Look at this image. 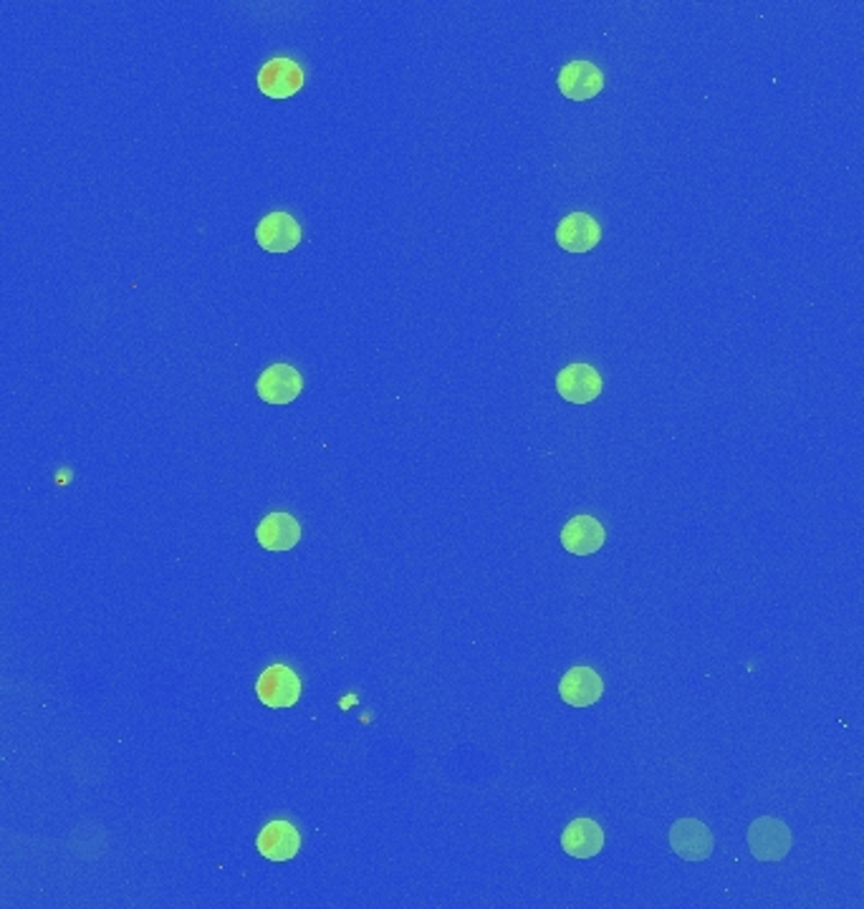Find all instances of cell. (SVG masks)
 Here are the masks:
<instances>
[{"instance_id": "6da1fadb", "label": "cell", "mask_w": 864, "mask_h": 909, "mask_svg": "<svg viewBox=\"0 0 864 909\" xmlns=\"http://www.w3.org/2000/svg\"><path fill=\"white\" fill-rule=\"evenodd\" d=\"M748 848L758 862H781L791 852V831L784 821L761 817L748 829Z\"/></svg>"}, {"instance_id": "7a4b0ae2", "label": "cell", "mask_w": 864, "mask_h": 909, "mask_svg": "<svg viewBox=\"0 0 864 909\" xmlns=\"http://www.w3.org/2000/svg\"><path fill=\"white\" fill-rule=\"evenodd\" d=\"M255 694L266 708L284 710L294 708L298 698H302V680L291 670L288 665H271L263 670L259 682H255Z\"/></svg>"}, {"instance_id": "3957f363", "label": "cell", "mask_w": 864, "mask_h": 909, "mask_svg": "<svg viewBox=\"0 0 864 909\" xmlns=\"http://www.w3.org/2000/svg\"><path fill=\"white\" fill-rule=\"evenodd\" d=\"M672 852L686 862H706L715 848V839L710 829L698 819H680L670 829Z\"/></svg>"}, {"instance_id": "277c9868", "label": "cell", "mask_w": 864, "mask_h": 909, "mask_svg": "<svg viewBox=\"0 0 864 909\" xmlns=\"http://www.w3.org/2000/svg\"><path fill=\"white\" fill-rule=\"evenodd\" d=\"M602 374L592 364H569L556 374V390L571 405H589L602 394Z\"/></svg>"}, {"instance_id": "5b68a950", "label": "cell", "mask_w": 864, "mask_h": 909, "mask_svg": "<svg viewBox=\"0 0 864 909\" xmlns=\"http://www.w3.org/2000/svg\"><path fill=\"white\" fill-rule=\"evenodd\" d=\"M304 87V68L294 58L278 56L261 66L259 89L271 99H288Z\"/></svg>"}, {"instance_id": "8992f818", "label": "cell", "mask_w": 864, "mask_h": 909, "mask_svg": "<svg viewBox=\"0 0 864 909\" xmlns=\"http://www.w3.org/2000/svg\"><path fill=\"white\" fill-rule=\"evenodd\" d=\"M304 390V380L298 374L296 366L291 364H271L266 372L259 376V384H255V392L263 402L269 405H291L298 394Z\"/></svg>"}, {"instance_id": "52a82bcc", "label": "cell", "mask_w": 864, "mask_h": 909, "mask_svg": "<svg viewBox=\"0 0 864 909\" xmlns=\"http://www.w3.org/2000/svg\"><path fill=\"white\" fill-rule=\"evenodd\" d=\"M255 240L266 253H291L302 243V226L291 212H269L255 228Z\"/></svg>"}, {"instance_id": "ba28073f", "label": "cell", "mask_w": 864, "mask_h": 909, "mask_svg": "<svg viewBox=\"0 0 864 909\" xmlns=\"http://www.w3.org/2000/svg\"><path fill=\"white\" fill-rule=\"evenodd\" d=\"M255 848L263 859L269 862H291L302 848V834L291 821H271L261 829L259 839H255Z\"/></svg>"}, {"instance_id": "9c48e42d", "label": "cell", "mask_w": 864, "mask_h": 909, "mask_svg": "<svg viewBox=\"0 0 864 909\" xmlns=\"http://www.w3.org/2000/svg\"><path fill=\"white\" fill-rule=\"evenodd\" d=\"M602 240V226L589 212H569L556 228V243L567 253H589Z\"/></svg>"}, {"instance_id": "30bf717a", "label": "cell", "mask_w": 864, "mask_h": 909, "mask_svg": "<svg viewBox=\"0 0 864 909\" xmlns=\"http://www.w3.org/2000/svg\"><path fill=\"white\" fill-rule=\"evenodd\" d=\"M559 89L567 99L587 101L604 89V74L592 62H571L561 68Z\"/></svg>"}, {"instance_id": "8fae6325", "label": "cell", "mask_w": 864, "mask_h": 909, "mask_svg": "<svg viewBox=\"0 0 864 909\" xmlns=\"http://www.w3.org/2000/svg\"><path fill=\"white\" fill-rule=\"evenodd\" d=\"M559 694L571 708H589L602 700L604 682L592 667H575V670H569L561 677Z\"/></svg>"}, {"instance_id": "7c38bea8", "label": "cell", "mask_w": 864, "mask_h": 909, "mask_svg": "<svg viewBox=\"0 0 864 909\" xmlns=\"http://www.w3.org/2000/svg\"><path fill=\"white\" fill-rule=\"evenodd\" d=\"M561 848L571 859H594L604 848V831L594 819H575L564 829Z\"/></svg>"}, {"instance_id": "4fadbf2b", "label": "cell", "mask_w": 864, "mask_h": 909, "mask_svg": "<svg viewBox=\"0 0 864 909\" xmlns=\"http://www.w3.org/2000/svg\"><path fill=\"white\" fill-rule=\"evenodd\" d=\"M606 541V530L594 516H575L561 530V546L575 556H594Z\"/></svg>"}, {"instance_id": "5bb4252c", "label": "cell", "mask_w": 864, "mask_h": 909, "mask_svg": "<svg viewBox=\"0 0 864 909\" xmlns=\"http://www.w3.org/2000/svg\"><path fill=\"white\" fill-rule=\"evenodd\" d=\"M255 538L266 551H291L302 541V526L291 513H269L255 528Z\"/></svg>"}]
</instances>
